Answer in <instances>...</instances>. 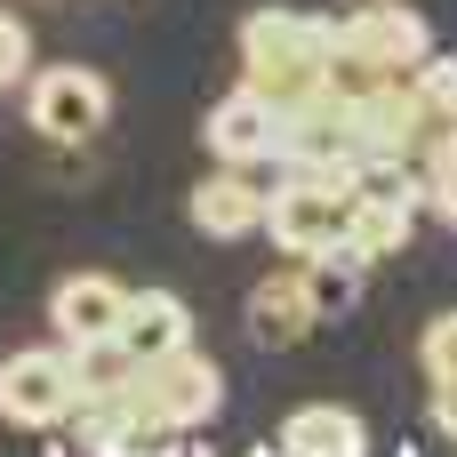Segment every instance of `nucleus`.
Returning <instances> with one entry per match:
<instances>
[{
	"instance_id": "nucleus-1",
	"label": "nucleus",
	"mask_w": 457,
	"mask_h": 457,
	"mask_svg": "<svg viewBox=\"0 0 457 457\" xmlns=\"http://www.w3.org/2000/svg\"><path fill=\"white\" fill-rule=\"evenodd\" d=\"M329 56H337V24L313 16V8H257V16H241V80L265 88L273 104L321 96Z\"/></svg>"
},
{
	"instance_id": "nucleus-2",
	"label": "nucleus",
	"mask_w": 457,
	"mask_h": 457,
	"mask_svg": "<svg viewBox=\"0 0 457 457\" xmlns=\"http://www.w3.org/2000/svg\"><path fill=\"white\" fill-rule=\"evenodd\" d=\"M353 177H313L289 169L281 193H265V233L281 241V257H321V249H353Z\"/></svg>"
},
{
	"instance_id": "nucleus-3",
	"label": "nucleus",
	"mask_w": 457,
	"mask_h": 457,
	"mask_svg": "<svg viewBox=\"0 0 457 457\" xmlns=\"http://www.w3.org/2000/svg\"><path fill=\"white\" fill-rule=\"evenodd\" d=\"M80 370H72V345H40V353H8L0 361V418L8 426H64L80 418Z\"/></svg>"
},
{
	"instance_id": "nucleus-4",
	"label": "nucleus",
	"mask_w": 457,
	"mask_h": 457,
	"mask_svg": "<svg viewBox=\"0 0 457 457\" xmlns=\"http://www.w3.org/2000/svg\"><path fill=\"white\" fill-rule=\"evenodd\" d=\"M24 112H32V129H40L48 145H88V137L112 120V80L88 72V64H48V72H32Z\"/></svg>"
},
{
	"instance_id": "nucleus-5",
	"label": "nucleus",
	"mask_w": 457,
	"mask_h": 457,
	"mask_svg": "<svg viewBox=\"0 0 457 457\" xmlns=\"http://www.w3.org/2000/svg\"><path fill=\"white\" fill-rule=\"evenodd\" d=\"M137 402H145V418H161L169 434H193L201 418H217V402H225V370H217L209 353L177 345V353H161V361L137 370Z\"/></svg>"
},
{
	"instance_id": "nucleus-6",
	"label": "nucleus",
	"mask_w": 457,
	"mask_h": 457,
	"mask_svg": "<svg viewBox=\"0 0 457 457\" xmlns=\"http://www.w3.org/2000/svg\"><path fill=\"white\" fill-rule=\"evenodd\" d=\"M337 48L361 64H386V72H418L434 56V32L410 0H353V16L337 24Z\"/></svg>"
},
{
	"instance_id": "nucleus-7",
	"label": "nucleus",
	"mask_w": 457,
	"mask_h": 457,
	"mask_svg": "<svg viewBox=\"0 0 457 457\" xmlns=\"http://www.w3.org/2000/svg\"><path fill=\"white\" fill-rule=\"evenodd\" d=\"M201 145L217 153V161H233V169H249V161H273L281 153V104L265 96V88H225L217 104H209V120H201Z\"/></svg>"
},
{
	"instance_id": "nucleus-8",
	"label": "nucleus",
	"mask_w": 457,
	"mask_h": 457,
	"mask_svg": "<svg viewBox=\"0 0 457 457\" xmlns=\"http://www.w3.org/2000/svg\"><path fill=\"white\" fill-rule=\"evenodd\" d=\"M193 225H201L209 241H249V233H265V193H257L233 161H217V169L193 185Z\"/></svg>"
},
{
	"instance_id": "nucleus-9",
	"label": "nucleus",
	"mask_w": 457,
	"mask_h": 457,
	"mask_svg": "<svg viewBox=\"0 0 457 457\" xmlns=\"http://www.w3.org/2000/svg\"><path fill=\"white\" fill-rule=\"evenodd\" d=\"M120 305H129V289L112 273H64L56 297H48V321H56L64 345H88V337H112L120 329Z\"/></svg>"
},
{
	"instance_id": "nucleus-10",
	"label": "nucleus",
	"mask_w": 457,
	"mask_h": 457,
	"mask_svg": "<svg viewBox=\"0 0 457 457\" xmlns=\"http://www.w3.org/2000/svg\"><path fill=\"white\" fill-rule=\"evenodd\" d=\"M313 329H321V313H313V297H305V273H265V281L249 289V337H257L265 353L305 345Z\"/></svg>"
},
{
	"instance_id": "nucleus-11",
	"label": "nucleus",
	"mask_w": 457,
	"mask_h": 457,
	"mask_svg": "<svg viewBox=\"0 0 457 457\" xmlns=\"http://www.w3.org/2000/svg\"><path fill=\"white\" fill-rule=\"evenodd\" d=\"M137 361H161V353H177V345H193V313H185V297L177 289H129V305H120V329H112Z\"/></svg>"
},
{
	"instance_id": "nucleus-12",
	"label": "nucleus",
	"mask_w": 457,
	"mask_h": 457,
	"mask_svg": "<svg viewBox=\"0 0 457 457\" xmlns=\"http://www.w3.org/2000/svg\"><path fill=\"white\" fill-rule=\"evenodd\" d=\"M289 457H361L370 450V426L345 410V402H305V410H289V426L273 434Z\"/></svg>"
},
{
	"instance_id": "nucleus-13",
	"label": "nucleus",
	"mask_w": 457,
	"mask_h": 457,
	"mask_svg": "<svg viewBox=\"0 0 457 457\" xmlns=\"http://www.w3.org/2000/svg\"><path fill=\"white\" fill-rule=\"evenodd\" d=\"M361 289H370V265H361L353 249H321V257H305V297H313V313H321V321L353 313V305H361Z\"/></svg>"
},
{
	"instance_id": "nucleus-14",
	"label": "nucleus",
	"mask_w": 457,
	"mask_h": 457,
	"mask_svg": "<svg viewBox=\"0 0 457 457\" xmlns=\"http://www.w3.org/2000/svg\"><path fill=\"white\" fill-rule=\"evenodd\" d=\"M410 225H418V201H361L353 209V257L361 265H386L410 241Z\"/></svg>"
},
{
	"instance_id": "nucleus-15",
	"label": "nucleus",
	"mask_w": 457,
	"mask_h": 457,
	"mask_svg": "<svg viewBox=\"0 0 457 457\" xmlns=\"http://www.w3.org/2000/svg\"><path fill=\"white\" fill-rule=\"evenodd\" d=\"M72 370H80V394H129L145 361L120 337H88V345H72Z\"/></svg>"
},
{
	"instance_id": "nucleus-16",
	"label": "nucleus",
	"mask_w": 457,
	"mask_h": 457,
	"mask_svg": "<svg viewBox=\"0 0 457 457\" xmlns=\"http://www.w3.org/2000/svg\"><path fill=\"white\" fill-rule=\"evenodd\" d=\"M418 361H426V386L434 394H457V313H434L418 329Z\"/></svg>"
},
{
	"instance_id": "nucleus-17",
	"label": "nucleus",
	"mask_w": 457,
	"mask_h": 457,
	"mask_svg": "<svg viewBox=\"0 0 457 457\" xmlns=\"http://www.w3.org/2000/svg\"><path fill=\"white\" fill-rule=\"evenodd\" d=\"M426 209H434L442 225H457V137L450 129L426 145Z\"/></svg>"
},
{
	"instance_id": "nucleus-18",
	"label": "nucleus",
	"mask_w": 457,
	"mask_h": 457,
	"mask_svg": "<svg viewBox=\"0 0 457 457\" xmlns=\"http://www.w3.org/2000/svg\"><path fill=\"white\" fill-rule=\"evenodd\" d=\"M418 88H426V104L450 120V112H457V48H434V56L418 64Z\"/></svg>"
},
{
	"instance_id": "nucleus-19",
	"label": "nucleus",
	"mask_w": 457,
	"mask_h": 457,
	"mask_svg": "<svg viewBox=\"0 0 457 457\" xmlns=\"http://www.w3.org/2000/svg\"><path fill=\"white\" fill-rule=\"evenodd\" d=\"M24 64H32V32H24L16 16H0V88H16Z\"/></svg>"
},
{
	"instance_id": "nucleus-20",
	"label": "nucleus",
	"mask_w": 457,
	"mask_h": 457,
	"mask_svg": "<svg viewBox=\"0 0 457 457\" xmlns=\"http://www.w3.org/2000/svg\"><path fill=\"white\" fill-rule=\"evenodd\" d=\"M434 418H442V434H450V450H457V394H434Z\"/></svg>"
},
{
	"instance_id": "nucleus-21",
	"label": "nucleus",
	"mask_w": 457,
	"mask_h": 457,
	"mask_svg": "<svg viewBox=\"0 0 457 457\" xmlns=\"http://www.w3.org/2000/svg\"><path fill=\"white\" fill-rule=\"evenodd\" d=\"M450 137H457V112H450Z\"/></svg>"
}]
</instances>
